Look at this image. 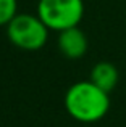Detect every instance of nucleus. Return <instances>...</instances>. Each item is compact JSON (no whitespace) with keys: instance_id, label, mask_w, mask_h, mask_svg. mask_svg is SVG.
Listing matches in <instances>:
<instances>
[{"instance_id":"nucleus-4","label":"nucleus","mask_w":126,"mask_h":127,"mask_svg":"<svg viewBox=\"0 0 126 127\" xmlns=\"http://www.w3.org/2000/svg\"><path fill=\"white\" fill-rule=\"evenodd\" d=\"M58 48L66 58L78 60L87 52V37L78 26L65 29L58 35Z\"/></svg>"},{"instance_id":"nucleus-6","label":"nucleus","mask_w":126,"mask_h":127,"mask_svg":"<svg viewBox=\"0 0 126 127\" xmlns=\"http://www.w3.org/2000/svg\"><path fill=\"white\" fill-rule=\"evenodd\" d=\"M16 8H18L16 0H0V26L8 24L18 15Z\"/></svg>"},{"instance_id":"nucleus-1","label":"nucleus","mask_w":126,"mask_h":127,"mask_svg":"<svg viewBox=\"0 0 126 127\" xmlns=\"http://www.w3.org/2000/svg\"><path fill=\"white\" fill-rule=\"evenodd\" d=\"M65 108L73 119L79 122H97L108 113V92L91 81L76 82L65 95Z\"/></svg>"},{"instance_id":"nucleus-5","label":"nucleus","mask_w":126,"mask_h":127,"mask_svg":"<svg viewBox=\"0 0 126 127\" xmlns=\"http://www.w3.org/2000/svg\"><path fill=\"white\" fill-rule=\"evenodd\" d=\"M91 82L100 87L105 92H112L118 84V71L112 63L100 61L92 68L91 71Z\"/></svg>"},{"instance_id":"nucleus-2","label":"nucleus","mask_w":126,"mask_h":127,"mask_svg":"<svg viewBox=\"0 0 126 127\" xmlns=\"http://www.w3.org/2000/svg\"><path fill=\"white\" fill-rule=\"evenodd\" d=\"M84 15L82 0H39L37 16L50 31L76 28Z\"/></svg>"},{"instance_id":"nucleus-3","label":"nucleus","mask_w":126,"mask_h":127,"mask_svg":"<svg viewBox=\"0 0 126 127\" xmlns=\"http://www.w3.org/2000/svg\"><path fill=\"white\" fill-rule=\"evenodd\" d=\"M50 29L37 15H16L6 24V35L10 42L23 50H39L47 43Z\"/></svg>"}]
</instances>
